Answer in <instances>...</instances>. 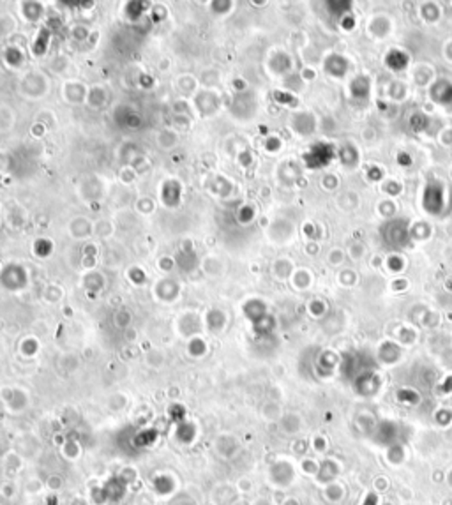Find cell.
I'll return each mask as SVG.
<instances>
[{"mask_svg": "<svg viewBox=\"0 0 452 505\" xmlns=\"http://www.w3.org/2000/svg\"><path fill=\"white\" fill-rule=\"evenodd\" d=\"M367 498H369V501H364V505H374V504H376V498H374V494H369V497H367Z\"/></svg>", "mask_w": 452, "mask_h": 505, "instance_id": "obj_1", "label": "cell"}]
</instances>
